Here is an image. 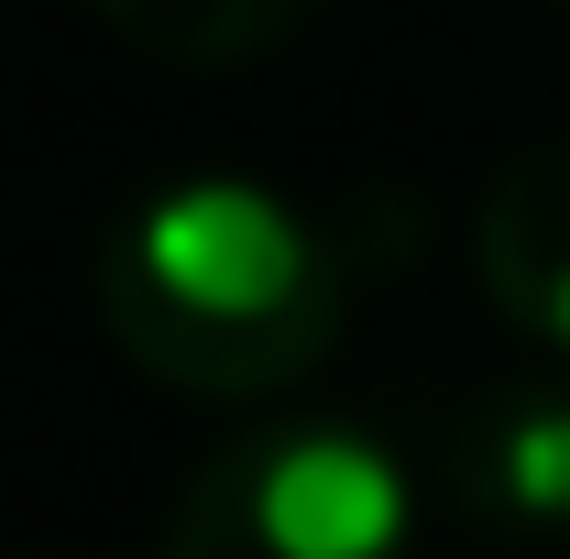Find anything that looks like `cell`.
<instances>
[{"instance_id":"cell-1","label":"cell","mask_w":570,"mask_h":559,"mask_svg":"<svg viewBox=\"0 0 570 559\" xmlns=\"http://www.w3.org/2000/svg\"><path fill=\"white\" fill-rule=\"evenodd\" d=\"M352 318V264L264 176H176L99 242V330L176 395H285Z\"/></svg>"},{"instance_id":"cell-2","label":"cell","mask_w":570,"mask_h":559,"mask_svg":"<svg viewBox=\"0 0 570 559\" xmlns=\"http://www.w3.org/2000/svg\"><path fill=\"white\" fill-rule=\"evenodd\" d=\"M154 559H417V483L362 418H264L187 472Z\"/></svg>"},{"instance_id":"cell-3","label":"cell","mask_w":570,"mask_h":559,"mask_svg":"<svg viewBox=\"0 0 570 559\" xmlns=\"http://www.w3.org/2000/svg\"><path fill=\"white\" fill-rule=\"evenodd\" d=\"M450 493L494 538H570V362L494 373L450 418Z\"/></svg>"},{"instance_id":"cell-4","label":"cell","mask_w":570,"mask_h":559,"mask_svg":"<svg viewBox=\"0 0 570 559\" xmlns=\"http://www.w3.org/2000/svg\"><path fill=\"white\" fill-rule=\"evenodd\" d=\"M472 275L538 362H570V143L515 154L472 209Z\"/></svg>"},{"instance_id":"cell-5","label":"cell","mask_w":570,"mask_h":559,"mask_svg":"<svg viewBox=\"0 0 570 559\" xmlns=\"http://www.w3.org/2000/svg\"><path fill=\"white\" fill-rule=\"evenodd\" d=\"M88 11L132 56H154V67H253V56H275L318 0H88Z\"/></svg>"}]
</instances>
